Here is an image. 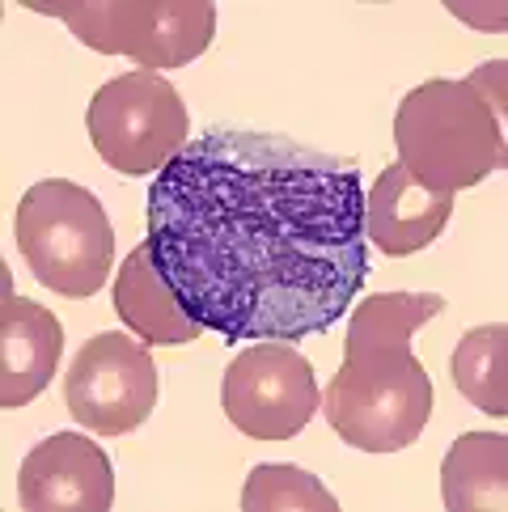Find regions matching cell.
Here are the masks:
<instances>
[{
  "label": "cell",
  "mask_w": 508,
  "mask_h": 512,
  "mask_svg": "<svg viewBox=\"0 0 508 512\" xmlns=\"http://www.w3.org/2000/svg\"><path fill=\"white\" fill-rule=\"evenodd\" d=\"M144 242L204 331L297 343L365 288V187L348 157L288 136L204 132L153 178Z\"/></svg>",
  "instance_id": "cell-1"
},
{
  "label": "cell",
  "mask_w": 508,
  "mask_h": 512,
  "mask_svg": "<svg viewBox=\"0 0 508 512\" xmlns=\"http://www.w3.org/2000/svg\"><path fill=\"white\" fill-rule=\"evenodd\" d=\"M445 309L437 292H377L352 309L343 364L322 390V415L343 445L398 453L432 419V377L411 356V339Z\"/></svg>",
  "instance_id": "cell-2"
},
{
  "label": "cell",
  "mask_w": 508,
  "mask_h": 512,
  "mask_svg": "<svg viewBox=\"0 0 508 512\" xmlns=\"http://www.w3.org/2000/svg\"><path fill=\"white\" fill-rule=\"evenodd\" d=\"M398 161L432 191L458 195L508 166L504 119L466 81H424L398 102Z\"/></svg>",
  "instance_id": "cell-3"
},
{
  "label": "cell",
  "mask_w": 508,
  "mask_h": 512,
  "mask_svg": "<svg viewBox=\"0 0 508 512\" xmlns=\"http://www.w3.org/2000/svg\"><path fill=\"white\" fill-rule=\"evenodd\" d=\"M17 250L30 276L68 301L94 297L115 263V229L94 191L68 178H43L13 212Z\"/></svg>",
  "instance_id": "cell-4"
},
{
  "label": "cell",
  "mask_w": 508,
  "mask_h": 512,
  "mask_svg": "<svg viewBox=\"0 0 508 512\" xmlns=\"http://www.w3.org/2000/svg\"><path fill=\"white\" fill-rule=\"evenodd\" d=\"M102 56H127L144 72L187 68L212 47L216 5L208 0H26Z\"/></svg>",
  "instance_id": "cell-5"
},
{
  "label": "cell",
  "mask_w": 508,
  "mask_h": 512,
  "mask_svg": "<svg viewBox=\"0 0 508 512\" xmlns=\"http://www.w3.org/2000/svg\"><path fill=\"white\" fill-rule=\"evenodd\" d=\"M89 140L111 170L127 178L161 174L187 149V102L157 72H123L89 102Z\"/></svg>",
  "instance_id": "cell-6"
},
{
  "label": "cell",
  "mask_w": 508,
  "mask_h": 512,
  "mask_svg": "<svg viewBox=\"0 0 508 512\" xmlns=\"http://www.w3.org/2000/svg\"><path fill=\"white\" fill-rule=\"evenodd\" d=\"M221 407L229 424L254 441H293L322 407L318 377L293 343L259 339L225 369Z\"/></svg>",
  "instance_id": "cell-7"
},
{
  "label": "cell",
  "mask_w": 508,
  "mask_h": 512,
  "mask_svg": "<svg viewBox=\"0 0 508 512\" xmlns=\"http://www.w3.org/2000/svg\"><path fill=\"white\" fill-rule=\"evenodd\" d=\"M68 415L102 436H127L144 428L157 407V364L149 347L106 331L89 339L64 377Z\"/></svg>",
  "instance_id": "cell-8"
},
{
  "label": "cell",
  "mask_w": 508,
  "mask_h": 512,
  "mask_svg": "<svg viewBox=\"0 0 508 512\" xmlns=\"http://www.w3.org/2000/svg\"><path fill=\"white\" fill-rule=\"evenodd\" d=\"M17 504L26 512H106L115 504V470L89 436L56 432L17 470Z\"/></svg>",
  "instance_id": "cell-9"
},
{
  "label": "cell",
  "mask_w": 508,
  "mask_h": 512,
  "mask_svg": "<svg viewBox=\"0 0 508 512\" xmlns=\"http://www.w3.org/2000/svg\"><path fill=\"white\" fill-rule=\"evenodd\" d=\"M5 297H0V407H26L56 377V364L64 352V326L47 305L26 301L13 292L9 271Z\"/></svg>",
  "instance_id": "cell-10"
},
{
  "label": "cell",
  "mask_w": 508,
  "mask_h": 512,
  "mask_svg": "<svg viewBox=\"0 0 508 512\" xmlns=\"http://www.w3.org/2000/svg\"><path fill=\"white\" fill-rule=\"evenodd\" d=\"M453 216V195L432 191L415 178L403 161L377 174L373 191H365V237L386 250L390 259L420 254L445 233Z\"/></svg>",
  "instance_id": "cell-11"
},
{
  "label": "cell",
  "mask_w": 508,
  "mask_h": 512,
  "mask_svg": "<svg viewBox=\"0 0 508 512\" xmlns=\"http://www.w3.org/2000/svg\"><path fill=\"white\" fill-rule=\"evenodd\" d=\"M115 314H119L123 326H132L144 343L178 347V343H195L199 335H204V326L187 314V305L178 301V292L170 288V280L161 276L149 242H140L119 263Z\"/></svg>",
  "instance_id": "cell-12"
},
{
  "label": "cell",
  "mask_w": 508,
  "mask_h": 512,
  "mask_svg": "<svg viewBox=\"0 0 508 512\" xmlns=\"http://www.w3.org/2000/svg\"><path fill=\"white\" fill-rule=\"evenodd\" d=\"M441 504L449 512H504L508 508V436L466 432L441 462Z\"/></svg>",
  "instance_id": "cell-13"
},
{
  "label": "cell",
  "mask_w": 508,
  "mask_h": 512,
  "mask_svg": "<svg viewBox=\"0 0 508 512\" xmlns=\"http://www.w3.org/2000/svg\"><path fill=\"white\" fill-rule=\"evenodd\" d=\"M449 373L458 394H466L479 411L504 419L508 415V326L487 322L466 331L458 347H453Z\"/></svg>",
  "instance_id": "cell-14"
},
{
  "label": "cell",
  "mask_w": 508,
  "mask_h": 512,
  "mask_svg": "<svg viewBox=\"0 0 508 512\" xmlns=\"http://www.w3.org/2000/svg\"><path fill=\"white\" fill-rule=\"evenodd\" d=\"M242 512H339V500L318 474L271 462L246 474Z\"/></svg>",
  "instance_id": "cell-15"
},
{
  "label": "cell",
  "mask_w": 508,
  "mask_h": 512,
  "mask_svg": "<svg viewBox=\"0 0 508 512\" xmlns=\"http://www.w3.org/2000/svg\"><path fill=\"white\" fill-rule=\"evenodd\" d=\"M466 85L475 89V94H479L487 106H492V111H496L500 119L508 115V94H504V89H508V64H504V60L479 64V68L466 77Z\"/></svg>",
  "instance_id": "cell-16"
},
{
  "label": "cell",
  "mask_w": 508,
  "mask_h": 512,
  "mask_svg": "<svg viewBox=\"0 0 508 512\" xmlns=\"http://www.w3.org/2000/svg\"><path fill=\"white\" fill-rule=\"evenodd\" d=\"M449 13L453 17H462V22H470V26H475V30H496V34H504V5H458V0H453V5H449Z\"/></svg>",
  "instance_id": "cell-17"
}]
</instances>
